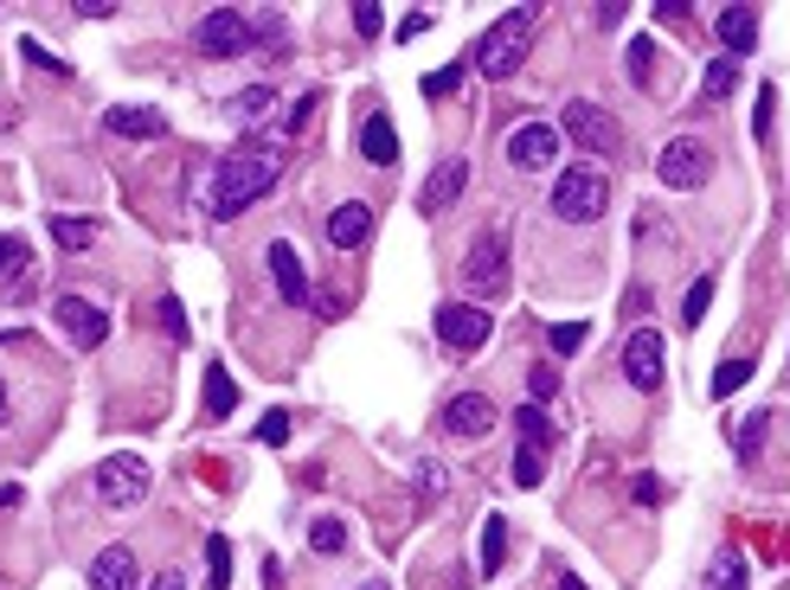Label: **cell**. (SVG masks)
Instances as JSON below:
<instances>
[{"label": "cell", "instance_id": "37", "mask_svg": "<svg viewBox=\"0 0 790 590\" xmlns=\"http://www.w3.org/2000/svg\"><path fill=\"white\" fill-rule=\"evenodd\" d=\"M707 302H714V276H701V283L688 289V302H681V321H688V328H701V315H707Z\"/></svg>", "mask_w": 790, "mask_h": 590}, {"label": "cell", "instance_id": "39", "mask_svg": "<svg viewBox=\"0 0 790 590\" xmlns=\"http://www.w3.org/2000/svg\"><path fill=\"white\" fill-rule=\"evenodd\" d=\"M258 442H263V449H283V442H290V411H263Z\"/></svg>", "mask_w": 790, "mask_h": 590}, {"label": "cell", "instance_id": "1", "mask_svg": "<svg viewBox=\"0 0 790 590\" xmlns=\"http://www.w3.org/2000/svg\"><path fill=\"white\" fill-rule=\"evenodd\" d=\"M277 181H283V142H277V135H245L226 161H206V167L193 174L187 199H193L199 219L226 225V219H238L245 206H258Z\"/></svg>", "mask_w": 790, "mask_h": 590}, {"label": "cell", "instance_id": "3", "mask_svg": "<svg viewBox=\"0 0 790 590\" xmlns=\"http://www.w3.org/2000/svg\"><path fill=\"white\" fill-rule=\"evenodd\" d=\"M604 206H610V174L604 167H560V181H553V219L592 225V219H604Z\"/></svg>", "mask_w": 790, "mask_h": 590}, {"label": "cell", "instance_id": "26", "mask_svg": "<svg viewBox=\"0 0 790 590\" xmlns=\"http://www.w3.org/2000/svg\"><path fill=\"white\" fill-rule=\"evenodd\" d=\"M238 405V385H231L226 367H206V417H231Z\"/></svg>", "mask_w": 790, "mask_h": 590}, {"label": "cell", "instance_id": "29", "mask_svg": "<svg viewBox=\"0 0 790 590\" xmlns=\"http://www.w3.org/2000/svg\"><path fill=\"white\" fill-rule=\"evenodd\" d=\"M733 84H739V58H726V52H719L714 65H707V77H701V97L719 103V97H733Z\"/></svg>", "mask_w": 790, "mask_h": 590}, {"label": "cell", "instance_id": "2", "mask_svg": "<svg viewBox=\"0 0 790 590\" xmlns=\"http://www.w3.org/2000/svg\"><path fill=\"white\" fill-rule=\"evenodd\" d=\"M533 26H540V7H508L489 33L476 39V58H469V65L483 77H515L527 58V45H533Z\"/></svg>", "mask_w": 790, "mask_h": 590}, {"label": "cell", "instance_id": "31", "mask_svg": "<svg viewBox=\"0 0 790 590\" xmlns=\"http://www.w3.org/2000/svg\"><path fill=\"white\" fill-rule=\"evenodd\" d=\"M649 77H656V39H630V84L649 90Z\"/></svg>", "mask_w": 790, "mask_h": 590}, {"label": "cell", "instance_id": "22", "mask_svg": "<svg viewBox=\"0 0 790 590\" xmlns=\"http://www.w3.org/2000/svg\"><path fill=\"white\" fill-rule=\"evenodd\" d=\"M45 231H52L58 251H90V244H97V219H77V212H52Z\"/></svg>", "mask_w": 790, "mask_h": 590}, {"label": "cell", "instance_id": "30", "mask_svg": "<svg viewBox=\"0 0 790 590\" xmlns=\"http://www.w3.org/2000/svg\"><path fill=\"white\" fill-rule=\"evenodd\" d=\"M753 372H758V360L733 353V360H719V372H714V385H707V392H714V398H733V392H739V385H746Z\"/></svg>", "mask_w": 790, "mask_h": 590}, {"label": "cell", "instance_id": "42", "mask_svg": "<svg viewBox=\"0 0 790 590\" xmlns=\"http://www.w3.org/2000/svg\"><path fill=\"white\" fill-rule=\"evenodd\" d=\"M753 142H771V84H758V116H753Z\"/></svg>", "mask_w": 790, "mask_h": 590}, {"label": "cell", "instance_id": "16", "mask_svg": "<svg viewBox=\"0 0 790 590\" xmlns=\"http://www.w3.org/2000/svg\"><path fill=\"white\" fill-rule=\"evenodd\" d=\"M367 238H374V206H367V199H347V206L328 212V244H335L340 258H347V251H360Z\"/></svg>", "mask_w": 790, "mask_h": 590}, {"label": "cell", "instance_id": "47", "mask_svg": "<svg viewBox=\"0 0 790 590\" xmlns=\"http://www.w3.org/2000/svg\"><path fill=\"white\" fill-rule=\"evenodd\" d=\"M688 13H694L688 0H656V20H688Z\"/></svg>", "mask_w": 790, "mask_h": 590}, {"label": "cell", "instance_id": "33", "mask_svg": "<svg viewBox=\"0 0 790 590\" xmlns=\"http://www.w3.org/2000/svg\"><path fill=\"white\" fill-rule=\"evenodd\" d=\"M270 103H277V97H270L263 84H251V90H245V97H238L231 110H238V122H245V129H258V122H263V110H270Z\"/></svg>", "mask_w": 790, "mask_h": 590}, {"label": "cell", "instance_id": "28", "mask_svg": "<svg viewBox=\"0 0 790 590\" xmlns=\"http://www.w3.org/2000/svg\"><path fill=\"white\" fill-rule=\"evenodd\" d=\"M309 546H315V553H322V558H340V553H347V520L322 514V520H315V526H309Z\"/></svg>", "mask_w": 790, "mask_h": 590}, {"label": "cell", "instance_id": "53", "mask_svg": "<svg viewBox=\"0 0 790 590\" xmlns=\"http://www.w3.org/2000/svg\"><path fill=\"white\" fill-rule=\"evenodd\" d=\"M367 590H386V584H367Z\"/></svg>", "mask_w": 790, "mask_h": 590}, {"label": "cell", "instance_id": "45", "mask_svg": "<svg viewBox=\"0 0 790 590\" xmlns=\"http://www.w3.org/2000/svg\"><path fill=\"white\" fill-rule=\"evenodd\" d=\"M630 494H637V507H656V501H662V481H656V476H637V481H630Z\"/></svg>", "mask_w": 790, "mask_h": 590}, {"label": "cell", "instance_id": "5", "mask_svg": "<svg viewBox=\"0 0 790 590\" xmlns=\"http://www.w3.org/2000/svg\"><path fill=\"white\" fill-rule=\"evenodd\" d=\"M560 135H565V142H578L592 161H610V154L624 148V135H617L610 110H598L592 97H572V103L560 110Z\"/></svg>", "mask_w": 790, "mask_h": 590}, {"label": "cell", "instance_id": "48", "mask_svg": "<svg viewBox=\"0 0 790 590\" xmlns=\"http://www.w3.org/2000/svg\"><path fill=\"white\" fill-rule=\"evenodd\" d=\"M418 33H431V13H412V20H399V39H418Z\"/></svg>", "mask_w": 790, "mask_h": 590}, {"label": "cell", "instance_id": "10", "mask_svg": "<svg viewBox=\"0 0 790 590\" xmlns=\"http://www.w3.org/2000/svg\"><path fill=\"white\" fill-rule=\"evenodd\" d=\"M560 148H565V135L553 129V122H521V129L508 135V167L546 174V167H560Z\"/></svg>", "mask_w": 790, "mask_h": 590}, {"label": "cell", "instance_id": "12", "mask_svg": "<svg viewBox=\"0 0 790 590\" xmlns=\"http://www.w3.org/2000/svg\"><path fill=\"white\" fill-rule=\"evenodd\" d=\"M662 367H669V347H662L656 328H637L624 340V379H630V392H656V385H662Z\"/></svg>", "mask_w": 790, "mask_h": 590}, {"label": "cell", "instance_id": "4", "mask_svg": "<svg viewBox=\"0 0 790 590\" xmlns=\"http://www.w3.org/2000/svg\"><path fill=\"white\" fill-rule=\"evenodd\" d=\"M251 45H258V20L245 7H213L193 20V52H206V58H245Z\"/></svg>", "mask_w": 790, "mask_h": 590}, {"label": "cell", "instance_id": "19", "mask_svg": "<svg viewBox=\"0 0 790 590\" xmlns=\"http://www.w3.org/2000/svg\"><path fill=\"white\" fill-rule=\"evenodd\" d=\"M463 186H469V161H444V167L424 181V193H418V212H431V219H437V212L451 206Z\"/></svg>", "mask_w": 790, "mask_h": 590}, {"label": "cell", "instance_id": "14", "mask_svg": "<svg viewBox=\"0 0 790 590\" xmlns=\"http://www.w3.org/2000/svg\"><path fill=\"white\" fill-rule=\"evenodd\" d=\"M495 424H501V417H495V405L483 398V392H456L451 405H444V430H451V437H463V442L489 437Z\"/></svg>", "mask_w": 790, "mask_h": 590}, {"label": "cell", "instance_id": "36", "mask_svg": "<svg viewBox=\"0 0 790 590\" xmlns=\"http://www.w3.org/2000/svg\"><path fill=\"white\" fill-rule=\"evenodd\" d=\"M322 110V90H302L296 103H290V116H283V135H302L309 129V116Z\"/></svg>", "mask_w": 790, "mask_h": 590}, {"label": "cell", "instance_id": "44", "mask_svg": "<svg viewBox=\"0 0 790 590\" xmlns=\"http://www.w3.org/2000/svg\"><path fill=\"white\" fill-rule=\"evenodd\" d=\"M585 321H565V328H553V353H578V347H585Z\"/></svg>", "mask_w": 790, "mask_h": 590}, {"label": "cell", "instance_id": "7", "mask_svg": "<svg viewBox=\"0 0 790 590\" xmlns=\"http://www.w3.org/2000/svg\"><path fill=\"white\" fill-rule=\"evenodd\" d=\"M463 283L476 302H489V295L508 289V238L501 231H483L476 244H469V258H463Z\"/></svg>", "mask_w": 790, "mask_h": 590}, {"label": "cell", "instance_id": "17", "mask_svg": "<svg viewBox=\"0 0 790 590\" xmlns=\"http://www.w3.org/2000/svg\"><path fill=\"white\" fill-rule=\"evenodd\" d=\"M714 39L726 45V58L758 52V7H719L714 13Z\"/></svg>", "mask_w": 790, "mask_h": 590}, {"label": "cell", "instance_id": "40", "mask_svg": "<svg viewBox=\"0 0 790 590\" xmlns=\"http://www.w3.org/2000/svg\"><path fill=\"white\" fill-rule=\"evenodd\" d=\"M463 65H469V58H451L444 72H431V77H424V97H444V90L456 97V84H463Z\"/></svg>", "mask_w": 790, "mask_h": 590}, {"label": "cell", "instance_id": "52", "mask_svg": "<svg viewBox=\"0 0 790 590\" xmlns=\"http://www.w3.org/2000/svg\"><path fill=\"white\" fill-rule=\"evenodd\" d=\"M0 417H7V385H0Z\"/></svg>", "mask_w": 790, "mask_h": 590}, {"label": "cell", "instance_id": "15", "mask_svg": "<svg viewBox=\"0 0 790 590\" xmlns=\"http://www.w3.org/2000/svg\"><path fill=\"white\" fill-rule=\"evenodd\" d=\"M104 129L122 135V142H161V135H167V116L154 110V103H116V110L104 116Z\"/></svg>", "mask_w": 790, "mask_h": 590}, {"label": "cell", "instance_id": "41", "mask_svg": "<svg viewBox=\"0 0 790 590\" xmlns=\"http://www.w3.org/2000/svg\"><path fill=\"white\" fill-rule=\"evenodd\" d=\"M20 52H26V58H33V65H39L45 77H72V65H65V58H52V52H45L39 39H20Z\"/></svg>", "mask_w": 790, "mask_h": 590}, {"label": "cell", "instance_id": "34", "mask_svg": "<svg viewBox=\"0 0 790 590\" xmlns=\"http://www.w3.org/2000/svg\"><path fill=\"white\" fill-rule=\"evenodd\" d=\"M26 263H33V244L13 238V231H0V276H13V270H26Z\"/></svg>", "mask_w": 790, "mask_h": 590}, {"label": "cell", "instance_id": "13", "mask_svg": "<svg viewBox=\"0 0 790 590\" xmlns=\"http://www.w3.org/2000/svg\"><path fill=\"white\" fill-rule=\"evenodd\" d=\"M263 263H270V283H277V295H283L290 308H309V263H302L296 244H290V238H270Z\"/></svg>", "mask_w": 790, "mask_h": 590}, {"label": "cell", "instance_id": "27", "mask_svg": "<svg viewBox=\"0 0 790 590\" xmlns=\"http://www.w3.org/2000/svg\"><path fill=\"white\" fill-rule=\"evenodd\" d=\"M515 430H521L527 449H546V442H553V417H546V405H521L515 411Z\"/></svg>", "mask_w": 790, "mask_h": 590}, {"label": "cell", "instance_id": "38", "mask_svg": "<svg viewBox=\"0 0 790 590\" xmlns=\"http://www.w3.org/2000/svg\"><path fill=\"white\" fill-rule=\"evenodd\" d=\"M560 392V372L553 367H527V405H546Z\"/></svg>", "mask_w": 790, "mask_h": 590}, {"label": "cell", "instance_id": "20", "mask_svg": "<svg viewBox=\"0 0 790 590\" xmlns=\"http://www.w3.org/2000/svg\"><path fill=\"white\" fill-rule=\"evenodd\" d=\"M360 154L374 167H399V129H392V116H367L360 122Z\"/></svg>", "mask_w": 790, "mask_h": 590}, {"label": "cell", "instance_id": "50", "mask_svg": "<svg viewBox=\"0 0 790 590\" xmlns=\"http://www.w3.org/2000/svg\"><path fill=\"white\" fill-rule=\"evenodd\" d=\"M7 507H20V488H0V514H7Z\"/></svg>", "mask_w": 790, "mask_h": 590}, {"label": "cell", "instance_id": "6", "mask_svg": "<svg viewBox=\"0 0 790 590\" xmlns=\"http://www.w3.org/2000/svg\"><path fill=\"white\" fill-rule=\"evenodd\" d=\"M707 174H714V148L701 142V135H675L656 154V181L669 186V193H694V186H707Z\"/></svg>", "mask_w": 790, "mask_h": 590}, {"label": "cell", "instance_id": "24", "mask_svg": "<svg viewBox=\"0 0 790 590\" xmlns=\"http://www.w3.org/2000/svg\"><path fill=\"white\" fill-rule=\"evenodd\" d=\"M501 558H508V514L483 520V578H501Z\"/></svg>", "mask_w": 790, "mask_h": 590}, {"label": "cell", "instance_id": "43", "mask_svg": "<svg viewBox=\"0 0 790 590\" xmlns=\"http://www.w3.org/2000/svg\"><path fill=\"white\" fill-rule=\"evenodd\" d=\"M161 321L174 340H187V308H181V295H161Z\"/></svg>", "mask_w": 790, "mask_h": 590}, {"label": "cell", "instance_id": "25", "mask_svg": "<svg viewBox=\"0 0 790 590\" xmlns=\"http://www.w3.org/2000/svg\"><path fill=\"white\" fill-rule=\"evenodd\" d=\"M765 437H771V411L739 417V424H733V449H739V462H753L758 449H765Z\"/></svg>", "mask_w": 790, "mask_h": 590}, {"label": "cell", "instance_id": "23", "mask_svg": "<svg viewBox=\"0 0 790 590\" xmlns=\"http://www.w3.org/2000/svg\"><path fill=\"white\" fill-rule=\"evenodd\" d=\"M206 590H231V539L226 533H206Z\"/></svg>", "mask_w": 790, "mask_h": 590}, {"label": "cell", "instance_id": "32", "mask_svg": "<svg viewBox=\"0 0 790 590\" xmlns=\"http://www.w3.org/2000/svg\"><path fill=\"white\" fill-rule=\"evenodd\" d=\"M540 481H546V456H540V449H515V488H540Z\"/></svg>", "mask_w": 790, "mask_h": 590}, {"label": "cell", "instance_id": "51", "mask_svg": "<svg viewBox=\"0 0 790 590\" xmlns=\"http://www.w3.org/2000/svg\"><path fill=\"white\" fill-rule=\"evenodd\" d=\"M553 590H585V584H578V578H572V571H560V578H553Z\"/></svg>", "mask_w": 790, "mask_h": 590}, {"label": "cell", "instance_id": "18", "mask_svg": "<svg viewBox=\"0 0 790 590\" xmlns=\"http://www.w3.org/2000/svg\"><path fill=\"white\" fill-rule=\"evenodd\" d=\"M90 590H142L136 553L129 546H104V553L90 558Z\"/></svg>", "mask_w": 790, "mask_h": 590}, {"label": "cell", "instance_id": "35", "mask_svg": "<svg viewBox=\"0 0 790 590\" xmlns=\"http://www.w3.org/2000/svg\"><path fill=\"white\" fill-rule=\"evenodd\" d=\"M354 33H360V39L386 33V7H379V0H354Z\"/></svg>", "mask_w": 790, "mask_h": 590}, {"label": "cell", "instance_id": "8", "mask_svg": "<svg viewBox=\"0 0 790 590\" xmlns=\"http://www.w3.org/2000/svg\"><path fill=\"white\" fill-rule=\"evenodd\" d=\"M489 334H495V321H489L483 302H444V308H437V340H444V353H476Z\"/></svg>", "mask_w": 790, "mask_h": 590}, {"label": "cell", "instance_id": "21", "mask_svg": "<svg viewBox=\"0 0 790 590\" xmlns=\"http://www.w3.org/2000/svg\"><path fill=\"white\" fill-rule=\"evenodd\" d=\"M701 590H753V578H746V553H739V546H719Z\"/></svg>", "mask_w": 790, "mask_h": 590}, {"label": "cell", "instance_id": "49", "mask_svg": "<svg viewBox=\"0 0 790 590\" xmlns=\"http://www.w3.org/2000/svg\"><path fill=\"white\" fill-rule=\"evenodd\" d=\"M149 590H187V578H181V571H154Z\"/></svg>", "mask_w": 790, "mask_h": 590}, {"label": "cell", "instance_id": "9", "mask_svg": "<svg viewBox=\"0 0 790 590\" xmlns=\"http://www.w3.org/2000/svg\"><path fill=\"white\" fill-rule=\"evenodd\" d=\"M149 494V462L142 456H104L97 462V501L104 507H136Z\"/></svg>", "mask_w": 790, "mask_h": 590}, {"label": "cell", "instance_id": "11", "mask_svg": "<svg viewBox=\"0 0 790 590\" xmlns=\"http://www.w3.org/2000/svg\"><path fill=\"white\" fill-rule=\"evenodd\" d=\"M52 321H58V328H65V340H72V347H84V353L110 340V315H104V308H97L90 295H58Z\"/></svg>", "mask_w": 790, "mask_h": 590}, {"label": "cell", "instance_id": "46", "mask_svg": "<svg viewBox=\"0 0 790 590\" xmlns=\"http://www.w3.org/2000/svg\"><path fill=\"white\" fill-rule=\"evenodd\" d=\"M72 13H90V20H110V13H116V0H77Z\"/></svg>", "mask_w": 790, "mask_h": 590}]
</instances>
